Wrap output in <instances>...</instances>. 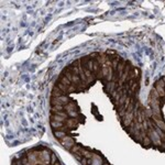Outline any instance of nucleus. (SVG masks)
I'll return each instance as SVG.
<instances>
[{
    "label": "nucleus",
    "mask_w": 165,
    "mask_h": 165,
    "mask_svg": "<svg viewBox=\"0 0 165 165\" xmlns=\"http://www.w3.org/2000/svg\"><path fill=\"white\" fill-rule=\"evenodd\" d=\"M39 156V164L41 165H49L51 162V154L49 153V151L43 150L41 152H38Z\"/></svg>",
    "instance_id": "nucleus-1"
},
{
    "label": "nucleus",
    "mask_w": 165,
    "mask_h": 165,
    "mask_svg": "<svg viewBox=\"0 0 165 165\" xmlns=\"http://www.w3.org/2000/svg\"><path fill=\"white\" fill-rule=\"evenodd\" d=\"M154 88L156 89V92L160 95V97H165V80L164 79L158 80Z\"/></svg>",
    "instance_id": "nucleus-2"
},
{
    "label": "nucleus",
    "mask_w": 165,
    "mask_h": 165,
    "mask_svg": "<svg viewBox=\"0 0 165 165\" xmlns=\"http://www.w3.org/2000/svg\"><path fill=\"white\" fill-rule=\"evenodd\" d=\"M61 143H62V145L65 147V149H68V150H71L72 147L75 145L74 139L71 138V137H67V136H65L63 139H61Z\"/></svg>",
    "instance_id": "nucleus-3"
},
{
    "label": "nucleus",
    "mask_w": 165,
    "mask_h": 165,
    "mask_svg": "<svg viewBox=\"0 0 165 165\" xmlns=\"http://www.w3.org/2000/svg\"><path fill=\"white\" fill-rule=\"evenodd\" d=\"M28 162L30 165H36L39 164V156H38V152H30L28 154Z\"/></svg>",
    "instance_id": "nucleus-4"
},
{
    "label": "nucleus",
    "mask_w": 165,
    "mask_h": 165,
    "mask_svg": "<svg viewBox=\"0 0 165 165\" xmlns=\"http://www.w3.org/2000/svg\"><path fill=\"white\" fill-rule=\"evenodd\" d=\"M133 117H134L133 112H125V115L123 116V124H124V127H128V125H130L132 123Z\"/></svg>",
    "instance_id": "nucleus-5"
},
{
    "label": "nucleus",
    "mask_w": 165,
    "mask_h": 165,
    "mask_svg": "<svg viewBox=\"0 0 165 165\" xmlns=\"http://www.w3.org/2000/svg\"><path fill=\"white\" fill-rule=\"evenodd\" d=\"M90 164L92 165H102V160L99 155L97 154H93V158H92V161H90Z\"/></svg>",
    "instance_id": "nucleus-6"
},
{
    "label": "nucleus",
    "mask_w": 165,
    "mask_h": 165,
    "mask_svg": "<svg viewBox=\"0 0 165 165\" xmlns=\"http://www.w3.org/2000/svg\"><path fill=\"white\" fill-rule=\"evenodd\" d=\"M66 125L68 128H71V129H74V128H76L77 127V124H78V122H77V119H75V118H69V119H67L66 121Z\"/></svg>",
    "instance_id": "nucleus-7"
},
{
    "label": "nucleus",
    "mask_w": 165,
    "mask_h": 165,
    "mask_svg": "<svg viewBox=\"0 0 165 165\" xmlns=\"http://www.w3.org/2000/svg\"><path fill=\"white\" fill-rule=\"evenodd\" d=\"M75 108H76L75 102H69V103H66V105L64 106V110L66 112H69V111H74Z\"/></svg>",
    "instance_id": "nucleus-8"
},
{
    "label": "nucleus",
    "mask_w": 165,
    "mask_h": 165,
    "mask_svg": "<svg viewBox=\"0 0 165 165\" xmlns=\"http://www.w3.org/2000/svg\"><path fill=\"white\" fill-rule=\"evenodd\" d=\"M51 103L53 106H64V103L62 102L59 97H53L51 99Z\"/></svg>",
    "instance_id": "nucleus-9"
},
{
    "label": "nucleus",
    "mask_w": 165,
    "mask_h": 165,
    "mask_svg": "<svg viewBox=\"0 0 165 165\" xmlns=\"http://www.w3.org/2000/svg\"><path fill=\"white\" fill-rule=\"evenodd\" d=\"M63 94H64V93L57 87V86H54L53 92H52V95H53V97H61V96H63Z\"/></svg>",
    "instance_id": "nucleus-10"
},
{
    "label": "nucleus",
    "mask_w": 165,
    "mask_h": 165,
    "mask_svg": "<svg viewBox=\"0 0 165 165\" xmlns=\"http://www.w3.org/2000/svg\"><path fill=\"white\" fill-rule=\"evenodd\" d=\"M116 90V82L115 81H109L107 84V92L108 93H112Z\"/></svg>",
    "instance_id": "nucleus-11"
},
{
    "label": "nucleus",
    "mask_w": 165,
    "mask_h": 165,
    "mask_svg": "<svg viewBox=\"0 0 165 165\" xmlns=\"http://www.w3.org/2000/svg\"><path fill=\"white\" fill-rule=\"evenodd\" d=\"M52 120L58 121V122H65L67 119L64 118V117H62V116H59V115H53V116H52Z\"/></svg>",
    "instance_id": "nucleus-12"
},
{
    "label": "nucleus",
    "mask_w": 165,
    "mask_h": 165,
    "mask_svg": "<svg viewBox=\"0 0 165 165\" xmlns=\"http://www.w3.org/2000/svg\"><path fill=\"white\" fill-rule=\"evenodd\" d=\"M59 82H62L63 85L67 86V87H68V86H71V85H72V81L69 80L66 76H62V77H61V81H59Z\"/></svg>",
    "instance_id": "nucleus-13"
},
{
    "label": "nucleus",
    "mask_w": 165,
    "mask_h": 165,
    "mask_svg": "<svg viewBox=\"0 0 165 165\" xmlns=\"http://www.w3.org/2000/svg\"><path fill=\"white\" fill-rule=\"evenodd\" d=\"M54 136L57 139H63L65 136H66V133H65L64 131H58V130H55V131H54Z\"/></svg>",
    "instance_id": "nucleus-14"
},
{
    "label": "nucleus",
    "mask_w": 165,
    "mask_h": 165,
    "mask_svg": "<svg viewBox=\"0 0 165 165\" xmlns=\"http://www.w3.org/2000/svg\"><path fill=\"white\" fill-rule=\"evenodd\" d=\"M51 110L53 111L54 114H57V112L64 110V106H53V107L51 108Z\"/></svg>",
    "instance_id": "nucleus-15"
},
{
    "label": "nucleus",
    "mask_w": 165,
    "mask_h": 165,
    "mask_svg": "<svg viewBox=\"0 0 165 165\" xmlns=\"http://www.w3.org/2000/svg\"><path fill=\"white\" fill-rule=\"evenodd\" d=\"M56 86H57V87L62 90V92L65 94V93H68V87L67 86H65V85H63L62 82H57V84H56Z\"/></svg>",
    "instance_id": "nucleus-16"
},
{
    "label": "nucleus",
    "mask_w": 165,
    "mask_h": 165,
    "mask_svg": "<svg viewBox=\"0 0 165 165\" xmlns=\"http://www.w3.org/2000/svg\"><path fill=\"white\" fill-rule=\"evenodd\" d=\"M51 125H52V127H53L54 129H59V128L63 125V122H58V121L52 120V121H51Z\"/></svg>",
    "instance_id": "nucleus-17"
},
{
    "label": "nucleus",
    "mask_w": 165,
    "mask_h": 165,
    "mask_svg": "<svg viewBox=\"0 0 165 165\" xmlns=\"http://www.w3.org/2000/svg\"><path fill=\"white\" fill-rule=\"evenodd\" d=\"M151 139L149 138V136H145L144 138L142 139V144L144 145V146H147V145H150L151 144Z\"/></svg>",
    "instance_id": "nucleus-18"
},
{
    "label": "nucleus",
    "mask_w": 165,
    "mask_h": 165,
    "mask_svg": "<svg viewBox=\"0 0 165 165\" xmlns=\"http://www.w3.org/2000/svg\"><path fill=\"white\" fill-rule=\"evenodd\" d=\"M80 150H81V147L77 146V145H74V146H73V147H72V149L69 150V151H71L73 154H77L78 152H80Z\"/></svg>",
    "instance_id": "nucleus-19"
},
{
    "label": "nucleus",
    "mask_w": 165,
    "mask_h": 165,
    "mask_svg": "<svg viewBox=\"0 0 165 165\" xmlns=\"http://www.w3.org/2000/svg\"><path fill=\"white\" fill-rule=\"evenodd\" d=\"M66 114L68 115V117H71V118H76V117L78 116V112H76V110H74V111H69V112H66Z\"/></svg>",
    "instance_id": "nucleus-20"
},
{
    "label": "nucleus",
    "mask_w": 165,
    "mask_h": 165,
    "mask_svg": "<svg viewBox=\"0 0 165 165\" xmlns=\"http://www.w3.org/2000/svg\"><path fill=\"white\" fill-rule=\"evenodd\" d=\"M77 88L75 87L74 85H71V86H68V93H73V92H75Z\"/></svg>",
    "instance_id": "nucleus-21"
},
{
    "label": "nucleus",
    "mask_w": 165,
    "mask_h": 165,
    "mask_svg": "<svg viewBox=\"0 0 165 165\" xmlns=\"http://www.w3.org/2000/svg\"><path fill=\"white\" fill-rule=\"evenodd\" d=\"M54 165H61V164H59V163H55Z\"/></svg>",
    "instance_id": "nucleus-22"
},
{
    "label": "nucleus",
    "mask_w": 165,
    "mask_h": 165,
    "mask_svg": "<svg viewBox=\"0 0 165 165\" xmlns=\"http://www.w3.org/2000/svg\"><path fill=\"white\" fill-rule=\"evenodd\" d=\"M102 165H109V164H107V163H106V164H102Z\"/></svg>",
    "instance_id": "nucleus-23"
}]
</instances>
